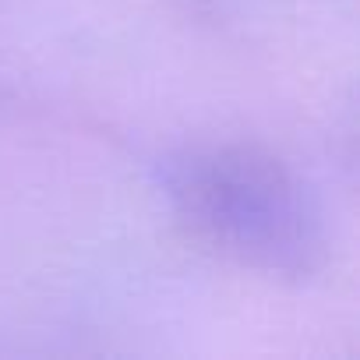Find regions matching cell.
<instances>
[{
	"label": "cell",
	"instance_id": "1",
	"mask_svg": "<svg viewBox=\"0 0 360 360\" xmlns=\"http://www.w3.org/2000/svg\"><path fill=\"white\" fill-rule=\"evenodd\" d=\"M155 188L198 240L244 269L304 283L328 262V219L314 188L258 145H180L155 162Z\"/></svg>",
	"mask_w": 360,
	"mask_h": 360
}]
</instances>
